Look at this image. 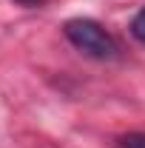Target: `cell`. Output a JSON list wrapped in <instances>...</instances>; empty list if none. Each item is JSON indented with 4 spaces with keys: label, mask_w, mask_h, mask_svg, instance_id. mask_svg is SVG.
I'll use <instances>...</instances> for the list:
<instances>
[{
    "label": "cell",
    "mask_w": 145,
    "mask_h": 148,
    "mask_svg": "<svg viewBox=\"0 0 145 148\" xmlns=\"http://www.w3.org/2000/svg\"><path fill=\"white\" fill-rule=\"evenodd\" d=\"M63 34L66 40L71 43L77 51L94 57V60H111L117 57V40L97 23V20H88V17H74L63 26Z\"/></svg>",
    "instance_id": "obj_1"
},
{
    "label": "cell",
    "mask_w": 145,
    "mask_h": 148,
    "mask_svg": "<svg viewBox=\"0 0 145 148\" xmlns=\"http://www.w3.org/2000/svg\"><path fill=\"white\" fill-rule=\"evenodd\" d=\"M117 148H145V134L134 131V134H125L117 140Z\"/></svg>",
    "instance_id": "obj_2"
},
{
    "label": "cell",
    "mask_w": 145,
    "mask_h": 148,
    "mask_svg": "<svg viewBox=\"0 0 145 148\" xmlns=\"http://www.w3.org/2000/svg\"><path fill=\"white\" fill-rule=\"evenodd\" d=\"M131 34H134V40L145 43V9L134 14V20H131Z\"/></svg>",
    "instance_id": "obj_3"
},
{
    "label": "cell",
    "mask_w": 145,
    "mask_h": 148,
    "mask_svg": "<svg viewBox=\"0 0 145 148\" xmlns=\"http://www.w3.org/2000/svg\"><path fill=\"white\" fill-rule=\"evenodd\" d=\"M14 3H20V6H29V9H34V6H40L43 0H14Z\"/></svg>",
    "instance_id": "obj_4"
}]
</instances>
